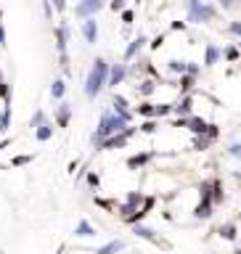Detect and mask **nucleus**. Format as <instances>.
<instances>
[{"instance_id": "1", "label": "nucleus", "mask_w": 241, "mask_h": 254, "mask_svg": "<svg viewBox=\"0 0 241 254\" xmlns=\"http://www.w3.org/2000/svg\"><path fill=\"white\" fill-rule=\"evenodd\" d=\"M133 122H127L125 117H119L117 111H103L101 114V122H98V127H95V132H93V143L98 146V143L103 140V138H109V135H117V132H122V130H127Z\"/></svg>"}, {"instance_id": "2", "label": "nucleus", "mask_w": 241, "mask_h": 254, "mask_svg": "<svg viewBox=\"0 0 241 254\" xmlns=\"http://www.w3.org/2000/svg\"><path fill=\"white\" fill-rule=\"evenodd\" d=\"M183 5H186V21L191 24H210L220 16L210 0H183Z\"/></svg>"}, {"instance_id": "3", "label": "nucleus", "mask_w": 241, "mask_h": 254, "mask_svg": "<svg viewBox=\"0 0 241 254\" xmlns=\"http://www.w3.org/2000/svg\"><path fill=\"white\" fill-rule=\"evenodd\" d=\"M106 79H109V61L106 59H95L90 74H87V79H85V95L87 98L90 101L98 98L103 85H106Z\"/></svg>"}, {"instance_id": "4", "label": "nucleus", "mask_w": 241, "mask_h": 254, "mask_svg": "<svg viewBox=\"0 0 241 254\" xmlns=\"http://www.w3.org/2000/svg\"><path fill=\"white\" fill-rule=\"evenodd\" d=\"M135 135H138V127H127V130H122V132H117V135H109V138H103L101 143H98V148H103V151H119V148H127V143H130Z\"/></svg>"}, {"instance_id": "5", "label": "nucleus", "mask_w": 241, "mask_h": 254, "mask_svg": "<svg viewBox=\"0 0 241 254\" xmlns=\"http://www.w3.org/2000/svg\"><path fill=\"white\" fill-rule=\"evenodd\" d=\"M143 198H146V196H143L141 190H130V193L125 196V201H122V204H117V212H119V217H122V220H127L133 212H138V209H141V204H143Z\"/></svg>"}, {"instance_id": "6", "label": "nucleus", "mask_w": 241, "mask_h": 254, "mask_svg": "<svg viewBox=\"0 0 241 254\" xmlns=\"http://www.w3.org/2000/svg\"><path fill=\"white\" fill-rule=\"evenodd\" d=\"M194 103H196V90H194V93L178 95V98L172 101V114H175V117H191V114H196V111H194Z\"/></svg>"}, {"instance_id": "7", "label": "nucleus", "mask_w": 241, "mask_h": 254, "mask_svg": "<svg viewBox=\"0 0 241 254\" xmlns=\"http://www.w3.org/2000/svg\"><path fill=\"white\" fill-rule=\"evenodd\" d=\"M133 233L138 236V238H143V241L154 244V246H162V249H170V244H167V241H162V236H159L154 228L143 225V222H135V225H133Z\"/></svg>"}, {"instance_id": "8", "label": "nucleus", "mask_w": 241, "mask_h": 254, "mask_svg": "<svg viewBox=\"0 0 241 254\" xmlns=\"http://www.w3.org/2000/svg\"><path fill=\"white\" fill-rule=\"evenodd\" d=\"M149 45V37L143 35V32H138V35H135L130 43H127V48H125V53H122V61L125 64H130L133 59H138V56L143 53V48Z\"/></svg>"}, {"instance_id": "9", "label": "nucleus", "mask_w": 241, "mask_h": 254, "mask_svg": "<svg viewBox=\"0 0 241 254\" xmlns=\"http://www.w3.org/2000/svg\"><path fill=\"white\" fill-rule=\"evenodd\" d=\"M127 77H130V64H125V61H119V64H109V79H106V85H109V87L122 85Z\"/></svg>"}, {"instance_id": "10", "label": "nucleus", "mask_w": 241, "mask_h": 254, "mask_svg": "<svg viewBox=\"0 0 241 254\" xmlns=\"http://www.w3.org/2000/svg\"><path fill=\"white\" fill-rule=\"evenodd\" d=\"M157 90H159V79H154V77H141L138 82H135V95L143 101H149Z\"/></svg>"}, {"instance_id": "11", "label": "nucleus", "mask_w": 241, "mask_h": 254, "mask_svg": "<svg viewBox=\"0 0 241 254\" xmlns=\"http://www.w3.org/2000/svg\"><path fill=\"white\" fill-rule=\"evenodd\" d=\"M111 111H117V114L125 117L127 122H133V117H135V111L130 109V101H127L122 93H114V98H111Z\"/></svg>"}, {"instance_id": "12", "label": "nucleus", "mask_w": 241, "mask_h": 254, "mask_svg": "<svg viewBox=\"0 0 241 254\" xmlns=\"http://www.w3.org/2000/svg\"><path fill=\"white\" fill-rule=\"evenodd\" d=\"M220 61H223V48H220V45H215V43H207V45H204L202 66H204V69H212L215 64H220Z\"/></svg>"}, {"instance_id": "13", "label": "nucleus", "mask_w": 241, "mask_h": 254, "mask_svg": "<svg viewBox=\"0 0 241 254\" xmlns=\"http://www.w3.org/2000/svg\"><path fill=\"white\" fill-rule=\"evenodd\" d=\"M210 127H212L210 119H204V117H199V114H191V117L186 119V130H188V132H194V135L210 132Z\"/></svg>"}, {"instance_id": "14", "label": "nucleus", "mask_w": 241, "mask_h": 254, "mask_svg": "<svg viewBox=\"0 0 241 254\" xmlns=\"http://www.w3.org/2000/svg\"><path fill=\"white\" fill-rule=\"evenodd\" d=\"M103 5H106V0H82V3L75 8V13L80 16V19H87V16H95V13H98Z\"/></svg>"}, {"instance_id": "15", "label": "nucleus", "mask_w": 241, "mask_h": 254, "mask_svg": "<svg viewBox=\"0 0 241 254\" xmlns=\"http://www.w3.org/2000/svg\"><path fill=\"white\" fill-rule=\"evenodd\" d=\"M157 154L154 151H141V154H133L130 159H127V170H143L149 162H154Z\"/></svg>"}, {"instance_id": "16", "label": "nucleus", "mask_w": 241, "mask_h": 254, "mask_svg": "<svg viewBox=\"0 0 241 254\" xmlns=\"http://www.w3.org/2000/svg\"><path fill=\"white\" fill-rule=\"evenodd\" d=\"M82 35L87 43H98V21H95V16L82 19Z\"/></svg>"}, {"instance_id": "17", "label": "nucleus", "mask_w": 241, "mask_h": 254, "mask_svg": "<svg viewBox=\"0 0 241 254\" xmlns=\"http://www.w3.org/2000/svg\"><path fill=\"white\" fill-rule=\"evenodd\" d=\"M175 87H178V95H183V93H194L196 90V77L194 74H180L178 79H175Z\"/></svg>"}, {"instance_id": "18", "label": "nucleus", "mask_w": 241, "mask_h": 254, "mask_svg": "<svg viewBox=\"0 0 241 254\" xmlns=\"http://www.w3.org/2000/svg\"><path fill=\"white\" fill-rule=\"evenodd\" d=\"M133 111H135L141 119H157V114H154V111H157V103H151V101H141Z\"/></svg>"}, {"instance_id": "19", "label": "nucleus", "mask_w": 241, "mask_h": 254, "mask_svg": "<svg viewBox=\"0 0 241 254\" xmlns=\"http://www.w3.org/2000/svg\"><path fill=\"white\" fill-rule=\"evenodd\" d=\"M215 140H218V138H215V135L204 132V135H194V143H191V146H194L196 151H207V148H210Z\"/></svg>"}, {"instance_id": "20", "label": "nucleus", "mask_w": 241, "mask_h": 254, "mask_svg": "<svg viewBox=\"0 0 241 254\" xmlns=\"http://www.w3.org/2000/svg\"><path fill=\"white\" fill-rule=\"evenodd\" d=\"M218 236L226 238V241H236V238H239V228L234 225V222H226V225L218 228Z\"/></svg>"}, {"instance_id": "21", "label": "nucleus", "mask_w": 241, "mask_h": 254, "mask_svg": "<svg viewBox=\"0 0 241 254\" xmlns=\"http://www.w3.org/2000/svg\"><path fill=\"white\" fill-rule=\"evenodd\" d=\"M223 198H226V188H223V180L212 178V201H215V206L223 204Z\"/></svg>"}, {"instance_id": "22", "label": "nucleus", "mask_w": 241, "mask_h": 254, "mask_svg": "<svg viewBox=\"0 0 241 254\" xmlns=\"http://www.w3.org/2000/svg\"><path fill=\"white\" fill-rule=\"evenodd\" d=\"M186 69H188V61H178V59H172V61H167V71H172V74H186Z\"/></svg>"}, {"instance_id": "23", "label": "nucleus", "mask_w": 241, "mask_h": 254, "mask_svg": "<svg viewBox=\"0 0 241 254\" xmlns=\"http://www.w3.org/2000/svg\"><path fill=\"white\" fill-rule=\"evenodd\" d=\"M157 130H159V119H143L138 127V132H143V135H154Z\"/></svg>"}, {"instance_id": "24", "label": "nucleus", "mask_w": 241, "mask_h": 254, "mask_svg": "<svg viewBox=\"0 0 241 254\" xmlns=\"http://www.w3.org/2000/svg\"><path fill=\"white\" fill-rule=\"evenodd\" d=\"M122 249H125V241H119V238H117V241H109L106 246H101L98 254H117V252H122Z\"/></svg>"}, {"instance_id": "25", "label": "nucleus", "mask_w": 241, "mask_h": 254, "mask_svg": "<svg viewBox=\"0 0 241 254\" xmlns=\"http://www.w3.org/2000/svg\"><path fill=\"white\" fill-rule=\"evenodd\" d=\"M157 119H164V117H172V101H162V103H157Z\"/></svg>"}, {"instance_id": "26", "label": "nucleus", "mask_w": 241, "mask_h": 254, "mask_svg": "<svg viewBox=\"0 0 241 254\" xmlns=\"http://www.w3.org/2000/svg\"><path fill=\"white\" fill-rule=\"evenodd\" d=\"M75 236L90 238V236H95V228H93V225H90V222H87V220H82V222H80V225H77V230H75Z\"/></svg>"}, {"instance_id": "27", "label": "nucleus", "mask_w": 241, "mask_h": 254, "mask_svg": "<svg viewBox=\"0 0 241 254\" xmlns=\"http://www.w3.org/2000/svg\"><path fill=\"white\" fill-rule=\"evenodd\" d=\"M223 59L234 64V61H239V59H241V51H239L236 45H226V48H223Z\"/></svg>"}, {"instance_id": "28", "label": "nucleus", "mask_w": 241, "mask_h": 254, "mask_svg": "<svg viewBox=\"0 0 241 254\" xmlns=\"http://www.w3.org/2000/svg\"><path fill=\"white\" fill-rule=\"evenodd\" d=\"M226 154H228L231 159H236V162H241V140H234V143H228Z\"/></svg>"}, {"instance_id": "29", "label": "nucleus", "mask_w": 241, "mask_h": 254, "mask_svg": "<svg viewBox=\"0 0 241 254\" xmlns=\"http://www.w3.org/2000/svg\"><path fill=\"white\" fill-rule=\"evenodd\" d=\"M119 19H122L125 27H133V21H135V11H133V8H125V11H119Z\"/></svg>"}, {"instance_id": "30", "label": "nucleus", "mask_w": 241, "mask_h": 254, "mask_svg": "<svg viewBox=\"0 0 241 254\" xmlns=\"http://www.w3.org/2000/svg\"><path fill=\"white\" fill-rule=\"evenodd\" d=\"M228 35H234L239 43H241V19H234V21H228Z\"/></svg>"}, {"instance_id": "31", "label": "nucleus", "mask_w": 241, "mask_h": 254, "mask_svg": "<svg viewBox=\"0 0 241 254\" xmlns=\"http://www.w3.org/2000/svg\"><path fill=\"white\" fill-rule=\"evenodd\" d=\"M188 74H194V77H199V74H202V64H199V61H188Z\"/></svg>"}, {"instance_id": "32", "label": "nucleus", "mask_w": 241, "mask_h": 254, "mask_svg": "<svg viewBox=\"0 0 241 254\" xmlns=\"http://www.w3.org/2000/svg\"><path fill=\"white\" fill-rule=\"evenodd\" d=\"M109 8H111L114 13H119V11H125V8H127V0H111Z\"/></svg>"}, {"instance_id": "33", "label": "nucleus", "mask_w": 241, "mask_h": 254, "mask_svg": "<svg viewBox=\"0 0 241 254\" xmlns=\"http://www.w3.org/2000/svg\"><path fill=\"white\" fill-rule=\"evenodd\" d=\"M164 37H167V35H157V37L149 43V48H151V51H159V48L164 45Z\"/></svg>"}, {"instance_id": "34", "label": "nucleus", "mask_w": 241, "mask_h": 254, "mask_svg": "<svg viewBox=\"0 0 241 254\" xmlns=\"http://www.w3.org/2000/svg\"><path fill=\"white\" fill-rule=\"evenodd\" d=\"M59 122H61V125L69 122V106H67V103H64V109L59 111Z\"/></svg>"}, {"instance_id": "35", "label": "nucleus", "mask_w": 241, "mask_h": 254, "mask_svg": "<svg viewBox=\"0 0 241 254\" xmlns=\"http://www.w3.org/2000/svg\"><path fill=\"white\" fill-rule=\"evenodd\" d=\"M53 95H56V98H61V95H64V82H61V79H59V82H53Z\"/></svg>"}, {"instance_id": "36", "label": "nucleus", "mask_w": 241, "mask_h": 254, "mask_svg": "<svg viewBox=\"0 0 241 254\" xmlns=\"http://www.w3.org/2000/svg\"><path fill=\"white\" fill-rule=\"evenodd\" d=\"M37 138H40V140H45V138H51V127H48V125H45V127H40V132H37Z\"/></svg>"}, {"instance_id": "37", "label": "nucleus", "mask_w": 241, "mask_h": 254, "mask_svg": "<svg viewBox=\"0 0 241 254\" xmlns=\"http://www.w3.org/2000/svg\"><path fill=\"white\" fill-rule=\"evenodd\" d=\"M87 183H90L93 188H98V183H101V178H98V175H95V172H90V175H87Z\"/></svg>"}, {"instance_id": "38", "label": "nucleus", "mask_w": 241, "mask_h": 254, "mask_svg": "<svg viewBox=\"0 0 241 254\" xmlns=\"http://www.w3.org/2000/svg\"><path fill=\"white\" fill-rule=\"evenodd\" d=\"M218 5H220V8H226V11H231V8L236 5V0H218Z\"/></svg>"}, {"instance_id": "39", "label": "nucleus", "mask_w": 241, "mask_h": 254, "mask_svg": "<svg viewBox=\"0 0 241 254\" xmlns=\"http://www.w3.org/2000/svg\"><path fill=\"white\" fill-rule=\"evenodd\" d=\"M172 32H186V21H172Z\"/></svg>"}, {"instance_id": "40", "label": "nucleus", "mask_w": 241, "mask_h": 254, "mask_svg": "<svg viewBox=\"0 0 241 254\" xmlns=\"http://www.w3.org/2000/svg\"><path fill=\"white\" fill-rule=\"evenodd\" d=\"M234 254H241V246H239V249H234Z\"/></svg>"}, {"instance_id": "41", "label": "nucleus", "mask_w": 241, "mask_h": 254, "mask_svg": "<svg viewBox=\"0 0 241 254\" xmlns=\"http://www.w3.org/2000/svg\"><path fill=\"white\" fill-rule=\"evenodd\" d=\"M135 3H141V0H135Z\"/></svg>"}]
</instances>
